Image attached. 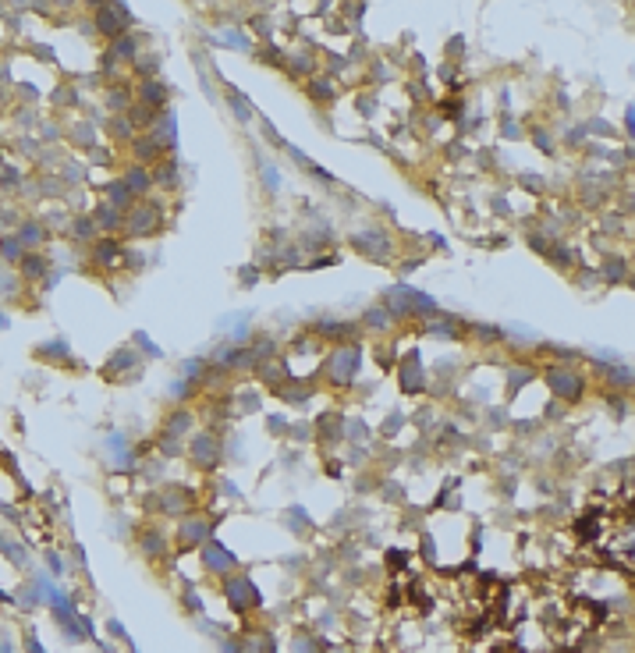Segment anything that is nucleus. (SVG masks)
<instances>
[{
  "instance_id": "7c9ffc66",
  "label": "nucleus",
  "mask_w": 635,
  "mask_h": 653,
  "mask_svg": "<svg viewBox=\"0 0 635 653\" xmlns=\"http://www.w3.org/2000/svg\"><path fill=\"white\" fill-rule=\"evenodd\" d=\"M0 653H11V646H8V643H0Z\"/></svg>"
},
{
  "instance_id": "39448f33",
  "label": "nucleus",
  "mask_w": 635,
  "mask_h": 653,
  "mask_svg": "<svg viewBox=\"0 0 635 653\" xmlns=\"http://www.w3.org/2000/svg\"><path fill=\"white\" fill-rule=\"evenodd\" d=\"M327 369H330V380H334V384H348V380L355 377V369H358V348H355V345H351V348H348V345L334 348Z\"/></svg>"
},
{
  "instance_id": "5701e85b",
  "label": "nucleus",
  "mask_w": 635,
  "mask_h": 653,
  "mask_svg": "<svg viewBox=\"0 0 635 653\" xmlns=\"http://www.w3.org/2000/svg\"><path fill=\"white\" fill-rule=\"evenodd\" d=\"M607 377H611L614 384H621V387H632V384H635V377H632V373H621V366H607Z\"/></svg>"
},
{
  "instance_id": "ddd939ff",
  "label": "nucleus",
  "mask_w": 635,
  "mask_h": 653,
  "mask_svg": "<svg viewBox=\"0 0 635 653\" xmlns=\"http://www.w3.org/2000/svg\"><path fill=\"white\" fill-rule=\"evenodd\" d=\"M93 256H96V263H117L125 253H121V245H117L114 238H100V241L93 245Z\"/></svg>"
},
{
  "instance_id": "c85d7f7f",
  "label": "nucleus",
  "mask_w": 635,
  "mask_h": 653,
  "mask_svg": "<svg viewBox=\"0 0 635 653\" xmlns=\"http://www.w3.org/2000/svg\"><path fill=\"white\" fill-rule=\"evenodd\" d=\"M46 565H50V572H53V575L64 572V561H60V554H46Z\"/></svg>"
},
{
  "instance_id": "2eb2a0df",
  "label": "nucleus",
  "mask_w": 635,
  "mask_h": 653,
  "mask_svg": "<svg viewBox=\"0 0 635 653\" xmlns=\"http://www.w3.org/2000/svg\"><path fill=\"white\" fill-rule=\"evenodd\" d=\"M142 554H149V557H160V554H164V536H160L157 529L142 533Z\"/></svg>"
},
{
  "instance_id": "a878e982",
  "label": "nucleus",
  "mask_w": 635,
  "mask_h": 653,
  "mask_svg": "<svg viewBox=\"0 0 635 653\" xmlns=\"http://www.w3.org/2000/svg\"><path fill=\"white\" fill-rule=\"evenodd\" d=\"M383 313H387V309H369V316H366V323H369V327H380V330H383V327L390 323V320H387Z\"/></svg>"
},
{
  "instance_id": "aec40b11",
  "label": "nucleus",
  "mask_w": 635,
  "mask_h": 653,
  "mask_svg": "<svg viewBox=\"0 0 635 653\" xmlns=\"http://www.w3.org/2000/svg\"><path fill=\"white\" fill-rule=\"evenodd\" d=\"M18 253H21V241L18 238H4V241H0V260H21Z\"/></svg>"
},
{
  "instance_id": "f03ea898",
  "label": "nucleus",
  "mask_w": 635,
  "mask_h": 653,
  "mask_svg": "<svg viewBox=\"0 0 635 653\" xmlns=\"http://www.w3.org/2000/svg\"><path fill=\"white\" fill-rule=\"evenodd\" d=\"M224 597H227L231 611H238V614H245V611H252V607H259V604H263L259 589H256V586H252V579H245V575H234V579H227V586H224Z\"/></svg>"
},
{
  "instance_id": "20e7f679",
  "label": "nucleus",
  "mask_w": 635,
  "mask_h": 653,
  "mask_svg": "<svg viewBox=\"0 0 635 653\" xmlns=\"http://www.w3.org/2000/svg\"><path fill=\"white\" fill-rule=\"evenodd\" d=\"M202 568H206L209 575H231V572L238 568V557H234L224 543L206 540V543H202Z\"/></svg>"
},
{
  "instance_id": "4468645a",
  "label": "nucleus",
  "mask_w": 635,
  "mask_h": 653,
  "mask_svg": "<svg viewBox=\"0 0 635 653\" xmlns=\"http://www.w3.org/2000/svg\"><path fill=\"white\" fill-rule=\"evenodd\" d=\"M135 153H139V160H157L160 157V142L153 135H146V139H135Z\"/></svg>"
},
{
  "instance_id": "423d86ee",
  "label": "nucleus",
  "mask_w": 635,
  "mask_h": 653,
  "mask_svg": "<svg viewBox=\"0 0 635 653\" xmlns=\"http://www.w3.org/2000/svg\"><path fill=\"white\" fill-rule=\"evenodd\" d=\"M209 540V522L199 515V518H185L177 525V543L181 547H195V543H206Z\"/></svg>"
},
{
  "instance_id": "9d476101",
  "label": "nucleus",
  "mask_w": 635,
  "mask_h": 653,
  "mask_svg": "<svg viewBox=\"0 0 635 653\" xmlns=\"http://www.w3.org/2000/svg\"><path fill=\"white\" fill-rule=\"evenodd\" d=\"M121 181H125V189H128L132 196H146L149 185H153V171H149L146 164H135V167L125 171V178H121Z\"/></svg>"
},
{
  "instance_id": "4be33fe9",
  "label": "nucleus",
  "mask_w": 635,
  "mask_h": 653,
  "mask_svg": "<svg viewBox=\"0 0 635 653\" xmlns=\"http://www.w3.org/2000/svg\"><path fill=\"white\" fill-rule=\"evenodd\" d=\"M40 241H43V228H40V224H25L21 245H40Z\"/></svg>"
},
{
  "instance_id": "bb28decb",
  "label": "nucleus",
  "mask_w": 635,
  "mask_h": 653,
  "mask_svg": "<svg viewBox=\"0 0 635 653\" xmlns=\"http://www.w3.org/2000/svg\"><path fill=\"white\" fill-rule=\"evenodd\" d=\"M295 653H313V639L309 636H295Z\"/></svg>"
},
{
  "instance_id": "6e6552de",
  "label": "nucleus",
  "mask_w": 635,
  "mask_h": 653,
  "mask_svg": "<svg viewBox=\"0 0 635 653\" xmlns=\"http://www.w3.org/2000/svg\"><path fill=\"white\" fill-rule=\"evenodd\" d=\"M125 8L121 4H114V8H100L96 11V25H100V33H107V36H121L125 33Z\"/></svg>"
},
{
  "instance_id": "6ab92c4d",
  "label": "nucleus",
  "mask_w": 635,
  "mask_h": 653,
  "mask_svg": "<svg viewBox=\"0 0 635 653\" xmlns=\"http://www.w3.org/2000/svg\"><path fill=\"white\" fill-rule=\"evenodd\" d=\"M135 60H139V71H142L146 78H149V75H153V71L160 68V57H157V53H139Z\"/></svg>"
},
{
  "instance_id": "f257e3e1",
  "label": "nucleus",
  "mask_w": 635,
  "mask_h": 653,
  "mask_svg": "<svg viewBox=\"0 0 635 653\" xmlns=\"http://www.w3.org/2000/svg\"><path fill=\"white\" fill-rule=\"evenodd\" d=\"M125 228L132 238H142V235H153L157 228H160V210L153 206V203H146V199H139V203H132V210L125 213Z\"/></svg>"
},
{
  "instance_id": "1a4fd4ad",
  "label": "nucleus",
  "mask_w": 635,
  "mask_h": 653,
  "mask_svg": "<svg viewBox=\"0 0 635 653\" xmlns=\"http://www.w3.org/2000/svg\"><path fill=\"white\" fill-rule=\"evenodd\" d=\"M139 100H142L149 110H164V107H167V89H164V82H157V78H142V85H139Z\"/></svg>"
},
{
  "instance_id": "393cba45",
  "label": "nucleus",
  "mask_w": 635,
  "mask_h": 653,
  "mask_svg": "<svg viewBox=\"0 0 635 653\" xmlns=\"http://www.w3.org/2000/svg\"><path fill=\"white\" fill-rule=\"evenodd\" d=\"M43 270H46V260H43V256H36V260L28 256V260H25V273H28V277H43Z\"/></svg>"
},
{
  "instance_id": "f3484780",
  "label": "nucleus",
  "mask_w": 635,
  "mask_h": 653,
  "mask_svg": "<svg viewBox=\"0 0 635 653\" xmlns=\"http://www.w3.org/2000/svg\"><path fill=\"white\" fill-rule=\"evenodd\" d=\"M153 181L164 185V189H174V185H177V167H174V164H160V167L153 171Z\"/></svg>"
},
{
  "instance_id": "2f4dec72",
  "label": "nucleus",
  "mask_w": 635,
  "mask_h": 653,
  "mask_svg": "<svg viewBox=\"0 0 635 653\" xmlns=\"http://www.w3.org/2000/svg\"><path fill=\"white\" fill-rule=\"evenodd\" d=\"M632 288H635V273H632Z\"/></svg>"
},
{
  "instance_id": "a211bd4d",
  "label": "nucleus",
  "mask_w": 635,
  "mask_h": 653,
  "mask_svg": "<svg viewBox=\"0 0 635 653\" xmlns=\"http://www.w3.org/2000/svg\"><path fill=\"white\" fill-rule=\"evenodd\" d=\"M241 653H274V639L270 636H252L245 646H241Z\"/></svg>"
},
{
  "instance_id": "c756f323",
  "label": "nucleus",
  "mask_w": 635,
  "mask_h": 653,
  "mask_svg": "<svg viewBox=\"0 0 635 653\" xmlns=\"http://www.w3.org/2000/svg\"><path fill=\"white\" fill-rule=\"evenodd\" d=\"M28 653H43V646H40V639H33V636H28Z\"/></svg>"
},
{
  "instance_id": "412c9836",
  "label": "nucleus",
  "mask_w": 635,
  "mask_h": 653,
  "mask_svg": "<svg viewBox=\"0 0 635 653\" xmlns=\"http://www.w3.org/2000/svg\"><path fill=\"white\" fill-rule=\"evenodd\" d=\"M110 57H121V60H132L135 57V43L125 36V40H117L114 43V50H110Z\"/></svg>"
},
{
  "instance_id": "cd10ccee",
  "label": "nucleus",
  "mask_w": 635,
  "mask_h": 653,
  "mask_svg": "<svg viewBox=\"0 0 635 653\" xmlns=\"http://www.w3.org/2000/svg\"><path fill=\"white\" fill-rule=\"evenodd\" d=\"M93 228H96V221H78V224H75V235H78V238H89V235H93Z\"/></svg>"
},
{
  "instance_id": "dca6fc26",
  "label": "nucleus",
  "mask_w": 635,
  "mask_h": 653,
  "mask_svg": "<svg viewBox=\"0 0 635 653\" xmlns=\"http://www.w3.org/2000/svg\"><path fill=\"white\" fill-rule=\"evenodd\" d=\"M93 221H100V224H103L107 231H117L121 224H125V217H121V213H117L114 206H103V210H100V213L93 217Z\"/></svg>"
},
{
  "instance_id": "9b49d317",
  "label": "nucleus",
  "mask_w": 635,
  "mask_h": 653,
  "mask_svg": "<svg viewBox=\"0 0 635 653\" xmlns=\"http://www.w3.org/2000/svg\"><path fill=\"white\" fill-rule=\"evenodd\" d=\"M157 508H160L164 515H189V493L177 490V486H167V490L160 493Z\"/></svg>"
},
{
  "instance_id": "f8f14e48",
  "label": "nucleus",
  "mask_w": 635,
  "mask_h": 653,
  "mask_svg": "<svg viewBox=\"0 0 635 653\" xmlns=\"http://www.w3.org/2000/svg\"><path fill=\"white\" fill-rule=\"evenodd\" d=\"M107 206H114L117 213L121 210H132V192L125 189V181H110V189H107Z\"/></svg>"
},
{
  "instance_id": "b1692460",
  "label": "nucleus",
  "mask_w": 635,
  "mask_h": 653,
  "mask_svg": "<svg viewBox=\"0 0 635 653\" xmlns=\"http://www.w3.org/2000/svg\"><path fill=\"white\" fill-rule=\"evenodd\" d=\"M603 273H607V281H621V277H625V263L621 260H607V266H603Z\"/></svg>"
},
{
  "instance_id": "0eeeda50",
  "label": "nucleus",
  "mask_w": 635,
  "mask_h": 653,
  "mask_svg": "<svg viewBox=\"0 0 635 653\" xmlns=\"http://www.w3.org/2000/svg\"><path fill=\"white\" fill-rule=\"evenodd\" d=\"M217 458H220V444H217V437H206V433H199V437L192 441V461L202 465V469H214Z\"/></svg>"
},
{
  "instance_id": "7ed1b4c3",
  "label": "nucleus",
  "mask_w": 635,
  "mask_h": 653,
  "mask_svg": "<svg viewBox=\"0 0 635 653\" xmlns=\"http://www.w3.org/2000/svg\"><path fill=\"white\" fill-rule=\"evenodd\" d=\"M547 387H550L554 398H561V401H579V398H582L579 373L568 369V366H547Z\"/></svg>"
}]
</instances>
